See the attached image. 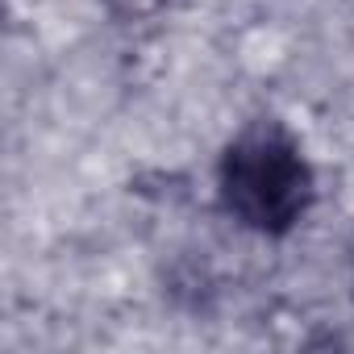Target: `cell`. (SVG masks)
<instances>
[{
	"mask_svg": "<svg viewBox=\"0 0 354 354\" xmlns=\"http://www.w3.org/2000/svg\"><path fill=\"white\" fill-rule=\"evenodd\" d=\"M313 196V162L283 121L259 117L225 142L217 162V201L242 230L283 238L308 217Z\"/></svg>",
	"mask_w": 354,
	"mask_h": 354,
	"instance_id": "1",
	"label": "cell"
},
{
	"mask_svg": "<svg viewBox=\"0 0 354 354\" xmlns=\"http://www.w3.org/2000/svg\"><path fill=\"white\" fill-rule=\"evenodd\" d=\"M100 5L109 9V17H117V21H146V17H154L167 0H100Z\"/></svg>",
	"mask_w": 354,
	"mask_h": 354,
	"instance_id": "2",
	"label": "cell"
}]
</instances>
